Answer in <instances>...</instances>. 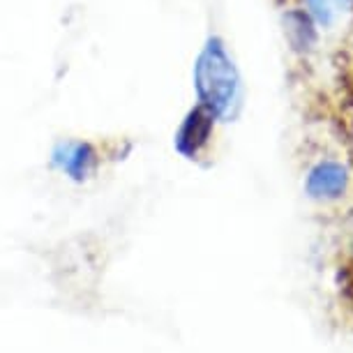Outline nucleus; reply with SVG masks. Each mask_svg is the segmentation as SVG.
<instances>
[{"label": "nucleus", "mask_w": 353, "mask_h": 353, "mask_svg": "<svg viewBox=\"0 0 353 353\" xmlns=\"http://www.w3.org/2000/svg\"><path fill=\"white\" fill-rule=\"evenodd\" d=\"M312 21L319 26H332L344 12L353 8V0H305Z\"/></svg>", "instance_id": "obj_6"}, {"label": "nucleus", "mask_w": 353, "mask_h": 353, "mask_svg": "<svg viewBox=\"0 0 353 353\" xmlns=\"http://www.w3.org/2000/svg\"><path fill=\"white\" fill-rule=\"evenodd\" d=\"M346 293H349V298L353 301V263L349 265V284H346Z\"/></svg>", "instance_id": "obj_8"}, {"label": "nucleus", "mask_w": 353, "mask_h": 353, "mask_svg": "<svg viewBox=\"0 0 353 353\" xmlns=\"http://www.w3.org/2000/svg\"><path fill=\"white\" fill-rule=\"evenodd\" d=\"M215 123L217 118L205 106L196 104L194 109H190L188 116L183 118V123L176 130V139H173L176 150L188 159H199L208 150V145L212 141Z\"/></svg>", "instance_id": "obj_4"}, {"label": "nucleus", "mask_w": 353, "mask_h": 353, "mask_svg": "<svg viewBox=\"0 0 353 353\" xmlns=\"http://www.w3.org/2000/svg\"><path fill=\"white\" fill-rule=\"evenodd\" d=\"M286 32H289L296 49H310L316 42L314 21H312L310 14H303V12H291L286 17Z\"/></svg>", "instance_id": "obj_5"}, {"label": "nucleus", "mask_w": 353, "mask_h": 353, "mask_svg": "<svg viewBox=\"0 0 353 353\" xmlns=\"http://www.w3.org/2000/svg\"><path fill=\"white\" fill-rule=\"evenodd\" d=\"M196 104L205 106L217 121L233 116L241 102V74L222 37H208L194 61Z\"/></svg>", "instance_id": "obj_1"}, {"label": "nucleus", "mask_w": 353, "mask_h": 353, "mask_svg": "<svg viewBox=\"0 0 353 353\" xmlns=\"http://www.w3.org/2000/svg\"><path fill=\"white\" fill-rule=\"evenodd\" d=\"M351 185V171L349 166L339 159L325 157L319 159V162L307 171V178H305V194L314 201L321 203H330V201H339L346 192H349Z\"/></svg>", "instance_id": "obj_3"}, {"label": "nucleus", "mask_w": 353, "mask_h": 353, "mask_svg": "<svg viewBox=\"0 0 353 353\" xmlns=\"http://www.w3.org/2000/svg\"><path fill=\"white\" fill-rule=\"evenodd\" d=\"M339 70H342L346 90H349V95L353 97V23L349 28V35L344 39L342 51H339Z\"/></svg>", "instance_id": "obj_7"}, {"label": "nucleus", "mask_w": 353, "mask_h": 353, "mask_svg": "<svg viewBox=\"0 0 353 353\" xmlns=\"http://www.w3.org/2000/svg\"><path fill=\"white\" fill-rule=\"evenodd\" d=\"M51 166L70 181L83 183L102 166V150L88 139H61L51 150Z\"/></svg>", "instance_id": "obj_2"}]
</instances>
